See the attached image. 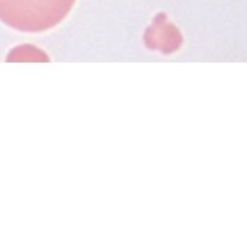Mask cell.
I'll list each match as a JSON object with an SVG mask.
<instances>
[{
  "label": "cell",
  "instance_id": "obj_1",
  "mask_svg": "<svg viewBox=\"0 0 247 249\" xmlns=\"http://www.w3.org/2000/svg\"><path fill=\"white\" fill-rule=\"evenodd\" d=\"M76 0H0V20L20 32H44L57 26Z\"/></svg>",
  "mask_w": 247,
  "mask_h": 249
}]
</instances>
